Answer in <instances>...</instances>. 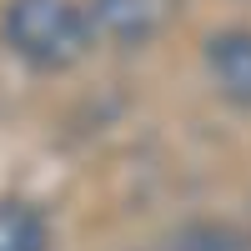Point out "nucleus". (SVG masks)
Instances as JSON below:
<instances>
[{
	"label": "nucleus",
	"instance_id": "obj_1",
	"mask_svg": "<svg viewBox=\"0 0 251 251\" xmlns=\"http://www.w3.org/2000/svg\"><path fill=\"white\" fill-rule=\"evenodd\" d=\"M5 46L35 71H66L91 50V20L71 0H10L0 15Z\"/></svg>",
	"mask_w": 251,
	"mask_h": 251
},
{
	"label": "nucleus",
	"instance_id": "obj_2",
	"mask_svg": "<svg viewBox=\"0 0 251 251\" xmlns=\"http://www.w3.org/2000/svg\"><path fill=\"white\" fill-rule=\"evenodd\" d=\"M176 15H181V0H91L86 5L91 35L116 46V50L151 46Z\"/></svg>",
	"mask_w": 251,
	"mask_h": 251
},
{
	"label": "nucleus",
	"instance_id": "obj_3",
	"mask_svg": "<svg viewBox=\"0 0 251 251\" xmlns=\"http://www.w3.org/2000/svg\"><path fill=\"white\" fill-rule=\"evenodd\" d=\"M206 71L231 106L251 111V30H221L206 40Z\"/></svg>",
	"mask_w": 251,
	"mask_h": 251
},
{
	"label": "nucleus",
	"instance_id": "obj_4",
	"mask_svg": "<svg viewBox=\"0 0 251 251\" xmlns=\"http://www.w3.org/2000/svg\"><path fill=\"white\" fill-rule=\"evenodd\" d=\"M0 251H50L46 216L25 201H0Z\"/></svg>",
	"mask_w": 251,
	"mask_h": 251
},
{
	"label": "nucleus",
	"instance_id": "obj_5",
	"mask_svg": "<svg viewBox=\"0 0 251 251\" xmlns=\"http://www.w3.org/2000/svg\"><path fill=\"white\" fill-rule=\"evenodd\" d=\"M171 251H251V236H241L236 226L201 221V226H186Z\"/></svg>",
	"mask_w": 251,
	"mask_h": 251
}]
</instances>
